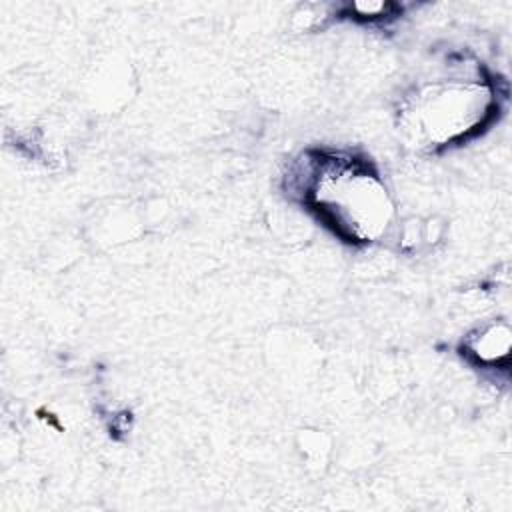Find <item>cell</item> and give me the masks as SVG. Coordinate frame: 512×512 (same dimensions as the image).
<instances>
[{
  "label": "cell",
  "mask_w": 512,
  "mask_h": 512,
  "mask_svg": "<svg viewBox=\"0 0 512 512\" xmlns=\"http://www.w3.org/2000/svg\"><path fill=\"white\" fill-rule=\"evenodd\" d=\"M304 202L346 242H372L386 228L390 200L372 166L346 154L312 160Z\"/></svg>",
  "instance_id": "1"
}]
</instances>
